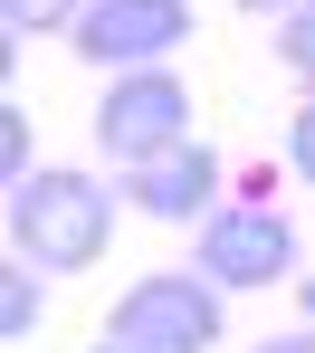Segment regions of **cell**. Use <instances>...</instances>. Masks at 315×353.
<instances>
[{"label":"cell","instance_id":"obj_1","mask_svg":"<svg viewBox=\"0 0 315 353\" xmlns=\"http://www.w3.org/2000/svg\"><path fill=\"white\" fill-rule=\"evenodd\" d=\"M115 201L96 172L77 163H48V172L10 181V248L39 268V277H86L105 248H115Z\"/></svg>","mask_w":315,"mask_h":353},{"label":"cell","instance_id":"obj_2","mask_svg":"<svg viewBox=\"0 0 315 353\" xmlns=\"http://www.w3.org/2000/svg\"><path fill=\"white\" fill-rule=\"evenodd\" d=\"M105 334L134 353H220L230 315H220V287L201 268H163V277H134L105 315Z\"/></svg>","mask_w":315,"mask_h":353},{"label":"cell","instance_id":"obj_3","mask_svg":"<svg viewBox=\"0 0 315 353\" xmlns=\"http://www.w3.org/2000/svg\"><path fill=\"white\" fill-rule=\"evenodd\" d=\"M191 268L220 296L287 287V277H296V220H287L277 201H220V210L201 220V239H191Z\"/></svg>","mask_w":315,"mask_h":353},{"label":"cell","instance_id":"obj_4","mask_svg":"<svg viewBox=\"0 0 315 353\" xmlns=\"http://www.w3.org/2000/svg\"><path fill=\"white\" fill-rule=\"evenodd\" d=\"M191 0H86V19L67 29V48L105 77H134V67H172V48H191Z\"/></svg>","mask_w":315,"mask_h":353},{"label":"cell","instance_id":"obj_5","mask_svg":"<svg viewBox=\"0 0 315 353\" xmlns=\"http://www.w3.org/2000/svg\"><path fill=\"white\" fill-rule=\"evenodd\" d=\"M191 143V86L172 67H134L105 86V105H96V153H115V163H153V153H172Z\"/></svg>","mask_w":315,"mask_h":353},{"label":"cell","instance_id":"obj_6","mask_svg":"<svg viewBox=\"0 0 315 353\" xmlns=\"http://www.w3.org/2000/svg\"><path fill=\"white\" fill-rule=\"evenodd\" d=\"M220 181H230V163L191 134V143H172V153L134 163L115 191H125V210H143V220H210V210H220Z\"/></svg>","mask_w":315,"mask_h":353},{"label":"cell","instance_id":"obj_7","mask_svg":"<svg viewBox=\"0 0 315 353\" xmlns=\"http://www.w3.org/2000/svg\"><path fill=\"white\" fill-rule=\"evenodd\" d=\"M39 315H48L39 268H29V258H10V277H0V344H29V334H39Z\"/></svg>","mask_w":315,"mask_h":353},{"label":"cell","instance_id":"obj_8","mask_svg":"<svg viewBox=\"0 0 315 353\" xmlns=\"http://www.w3.org/2000/svg\"><path fill=\"white\" fill-rule=\"evenodd\" d=\"M86 0H0V29L10 39H48V29H77Z\"/></svg>","mask_w":315,"mask_h":353},{"label":"cell","instance_id":"obj_9","mask_svg":"<svg viewBox=\"0 0 315 353\" xmlns=\"http://www.w3.org/2000/svg\"><path fill=\"white\" fill-rule=\"evenodd\" d=\"M277 67H287L296 86H315V0H306V10H287V19H277Z\"/></svg>","mask_w":315,"mask_h":353},{"label":"cell","instance_id":"obj_10","mask_svg":"<svg viewBox=\"0 0 315 353\" xmlns=\"http://www.w3.org/2000/svg\"><path fill=\"white\" fill-rule=\"evenodd\" d=\"M287 172L315 181V86H306V105H296V124H287Z\"/></svg>","mask_w":315,"mask_h":353},{"label":"cell","instance_id":"obj_11","mask_svg":"<svg viewBox=\"0 0 315 353\" xmlns=\"http://www.w3.org/2000/svg\"><path fill=\"white\" fill-rule=\"evenodd\" d=\"M39 163H29V124H19V105L0 115V181H29Z\"/></svg>","mask_w":315,"mask_h":353},{"label":"cell","instance_id":"obj_12","mask_svg":"<svg viewBox=\"0 0 315 353\" xmlns=\"http://www.w3.org/2000/svg\"><path fill=\"white\" fill-rule=\"evenodd\" d=\"M258 353H315V325H296V334H267Z\"/></svg>","mask_w":315,"mask_h":353},{"label":"cell","instance_id":"obj_13","mask_svg":"<svg viewBox=\"0 0 315 353\" xmlns=\"http://www.w3.org/2000/svg\"><path fill=\"white\" fill-rule=\"evenodd\" d=\"M249 19H287V10H306V0H239Z\"/></svg>","mask_w":315,"mask_h":353},{"label":"cell","instance_id":"obj_14","mask_svg":"<svg viewBox=\"0 0 315 353\" xmlns=\"http://www.w3.org/2000/svg\"><path fill=\"white\" fill-rule=\"evenodd\" d=\"M296 315H306V325H315V277H296Z\"/></svg>","mask_w":315,"mask_h":353},{"label":"cell","instance_id":"obj_15","mask_svg":"<svg viewBox=\"0 0 315 353\" xmlns=\"http://www.w3.org/2000/svg\"><path fill=\"white\" fill-rule=\"evenodd\" d=\"M96 353H134V344H115V334H105V344H96Z\"/></svg>","mask_w":315,"mask_h":353}]
</instances>
